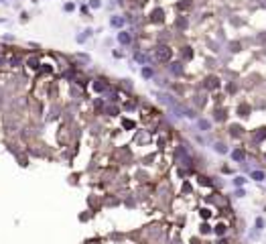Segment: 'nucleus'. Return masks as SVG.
I'll use <instances>...</instances> for the list:
<instances>
[{"instance_id":"obj_4","label":"nucleus","mask_w":266,"mask_h":244,"mask_svg":"<svg viewBox=\"0 0 266 244\" xmlns=\"http://www.w3.org/2000/svg\"><path fill=\"white\" fill-rule=\"evenodd\" d=\"M232 157H234L236 161H242V159H244V151H234V153H232Z\"/></svg>"},{"instance_id":"obj_8","label":"nucleus","mask_w":266,"mask_h":244,"mask_svg":"<svg viewBox=\"0 0 266 244\" xmlns=\"http://www.w3.org/2000/svg\"><path fill=\"white\" fill-rule=\"evenodd\" d=\"M240 136V126H232V136Z\"/></svg>"},{"instance_id":"obj_1","label":"nucleus","mask_w":266,"mask_h":244,"mask_svg":"<svg viewBox=\"0 0 266 244\" xmlns=\"http://www.w3.org/2000/svg\"><path fill=\"white\" fill-rule=\"evenodd\" d=\"M157 57H159V59H169V57H171V49H167V47H159Z\"/></svg>"},{"instance_id":"obj_9","label":"nucleus","mask_w":266,"mask_h":244,"mask_svg":"<svg viewBox=\"0 0 266 244\" xmlns=\"http://www.w3.org/2000/svg\"><path fill=\"white\" fill-rule=\"evenodd\" d=\"M120 41H122V43H128L130 37H128V35H120Z\"/></svg>"},{"instance_id":"obj_6","label":"nucleus","mask_w":266,"mask_h":244,"mask_svg":"<svg viewBox=\"0 0 266 244\" xmlns=\"http://www.w3.org/2000/svg\"><path fill=\"white\" fill-rule=\"evenodd\" d=\"M252 177H254L256 181H262V179H264V175H262L260 171H254V173H252Z\"/></svg>"},{"instance_id":"obj_3","label":"nucleus","mask_w":266,"mask_h":244,"mask_svg":"<svg viewBox=\"0 0 266 244\" xmlns=\"http://www.w3.org/2000/svg\"><path fill=\"white\" fill-rule=\"evenodd\" d=\"M248 110H250V108H248L246 104H242V106L238 108V112H240V116H248Z\"/></svg>"},{"instance_id":"obj_7","label":"nucleus","mask_w":266,"mask_h":244,"mask_svg":"<svg viewBox=\"0 0 266 244\" xmlns=\"http://www.w3.org/2000/svg\"><path fill=\"white\" fill-rule=\"evenodd\" d=\"M224 232H226V226H224V224L215 226V234H224Z\"/></svg>"},{"instance_id":"obj_5","label":"nucleus","mask_w":266,"mask_h":244,"mask_svg":"<svg viewBox=\"0 0 266 244\" xmlns=\"http://www.w3.org/2000/svg\"><path fill=\"white\" fill-rule=\"evenodd\" d=\"M215 85H219V81H217L215 77H209V79H207V87H215Z\"/></svg>"},{"instance_id":"obj_2","label":"nucleus","mask_w":266,"mask_h":244,"mask_svg":"<svg viewBox=\"0 0 266 244\" xmlns=\"http://www.w3.org/2000/svg\"><path fill=\"white\" fill-rule=\"evenodd\" d=\"M262 138H266V128H258V132L252 136V140H254V143H260Z\"/></svg>"}]
</instances>
